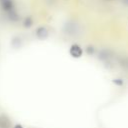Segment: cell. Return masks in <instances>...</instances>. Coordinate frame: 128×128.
Segmentation results:
<instances>
[{"mask_svg": "<svg viewBox=\"0 0 128 128\" xmlns=\"http://www.w3.org/2000/svg\"><path fill=\"white\" fill-rule=\"evenodd\" d=\"M86 52H87V54H89V55H93V54L95 53V48H94L93 46H87V47H86Z\"/></svg>", "mask_w": 128, "mask_h": 128, "instance_id": "10", "label": "cell"}, {"mask_svg": "<svg viewBox=\"0 0 128 128\" xmlns=\"http://www.w3.org/2000/svg\"><path fill=\"white\" fill-rule=\"evenodd\" d=\"M69 52H70V55L73 58H80L82 56V54H83V50L78 44H73L70 47Z\"/></svg>", "mask_w": 128, "mask_h": 128, "instance_id": "2", "label": "cell"}, {"mask_svg": "<svg viewBox=\"0 0 128 128\" xmlns=\"http://www.w3.org/2000/svg\"><path fill=\"white\" fill-rule=\"evenodd\" d=\"M13 128H24L21 124H16V125H14V127Z\"/></svg>", "mask_w": 128, "mask_h": 128, "instance_id": "11", "label": "cell"}, {"mask_svg": "<svg viewBox=\"0 0 128 128\" xmlns=\"http://www.w3.org/2000/svg\"><path fill=\"white\" fill-rule=\"evenodd\" d=\"M33 24H34V21H33V18H32L31 16H27V17L23 20V26H24V28H26V29L31 28V27L33 26Z\"/></svg>", "mask_w": 128, "mask_h": 128, "instance_id": "6", "label": "cell"}, {"mask_svg": "<svg viewBox=\"0 0 128 128\" xmlns=\"http://www.w3.org/2000/svg\"><path fill=\"white\" fill-rule=\"evenodd\" d=\"M112 82H113V84H115V85H116V86H118V87L122 86V85H123V83H124V81H123L122 79H120V78H115V79H113V80H112Z\"/></svg>", "mask_w": 128, "mask_h": 128, "instance_id": "9", "label": "cell"}, {"mask_svg": "<svg viewBox=\"0 0 128 128\" xmlns=\"http://www.w3.org/2000/svg\"><path fill=\"white\" fill-rule=\"evenodd\" d=\"M10 127H11L10 120L6 116L1 115L0 116V128H10Z\"/></svg>", "mask_w": 128, "mask_h": 128, "instance_id": "4", "label": "cell"}, {"mask_svg": "<svg viewBox=\"0 0 128 128\" xmlns=\"http://www.w3.org/2000/svg\"><path fill=\"white\" fill-rule=\"evenodd\" d=\"M11 44H12V47H14V48H19V47L21 46V44H22V39H21L20 37H18V36H15V37L12 39Z\"/></svg>", "mask_w": 128, "mask_h": 128, "instance_id": "7", "label": "cell"}, {"mask_svg": "<svg viewBox=\"0 0 128 128\" xmlns=\"http://www.w3.org/2000/svg\"><path fill=\"white\" fill-rule=\"evenodd\" d=\"M7 14H8V19H9L10 21H12V22H17V21H19V19H20L19 15H18V13L16 12L15 9L12 10V11H10V12H8Z\"/></svg>", "mask_w": 128, "mask_h": 128, "instance_id": "5", "label": "cell"}, {"mask_svg": "<svg viewBox=\"0 0 128 128\" xmlns=\"http://www.w3.org/2000/svg\"><path fill=\"white\" fill-rule=\"evenodd\" d=\"M1 1H2V0H1Z\"/></svg>", "mask_w": 128, "mask_h": 128, "instance_id": "12", "label": "cell"}, {"mask_svg": "<svg viewBox=\"0 0 128 128\" xmlns=\"http://www.w3.org/2000/svg\"><path fill=\"white\" fill-rule=\"evenodd\" d=\"M35 34H36V37H37L39 40H45V39H47V38L49 37V31H48V29H47L46 27H44V26L38 27V28L36 29Z\"/></svg>", "mask_w": 128, "mask_h": 128, "instance_id": "1", "label": "cell"}, {"mask_svg": "<svg viewBox=\"0 0 128 128\" xmlns=\"http://www.w3.org/2000/svg\"><path fill=\"white\" fill-rule=\"evenodd\" d=\"M1 8L3 11L8 13V12L15 9V5H14V2L12 0H2L1 1Z\"/></svg>", "mask_w": 128, "mask_h": 128, "instance_id": "3", "label": "cell"}, {"mask_svg": "<svg viewBox=\"0 0 128 128\" xmlns=\"http://www.w3.org/2000/svg\"><path fill=\"white\" fill-rule=\"evenodd\" d=\"M99 56H100L101 59L107 60V59H109V58L111 57V52L108 51V50H104V51H102V52L99 54Z\"/></svg>", "mask_w": 128, "mask_h": 128, "instance_id": "8", "label": "cell"}]
</instances>
